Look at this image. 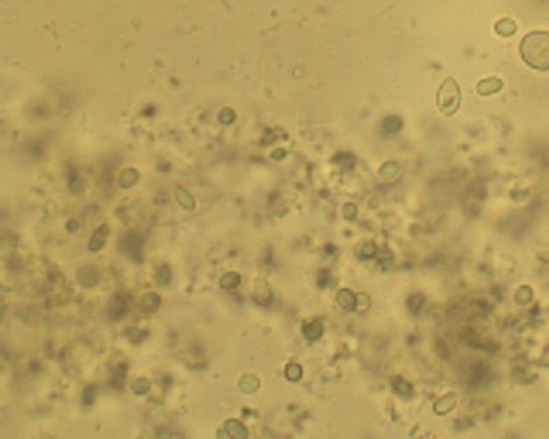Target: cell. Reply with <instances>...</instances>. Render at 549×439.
Here are the masks:
<instances>
[{"instance_id":"cell-1","label":"cell","mask_w":549,"mask_h":439,"mask_svg":"<svg viewBox=\"0 0 549 439\" xmlns=\"http://www.w3.org/2000/svg\"><path fill=\"white\" fill-rule=\"evenodd\" d=\"M519 54L526 65L540 71L549 70V32L535 30L526 34L519 46Z\"/></svg>"},{"instance_id":"cell-2","label":"cell","mask_w":549,"mask_h":439,"mask_svg":"<svg viewBox=\"0 0 549 439\" xmlns=\"http://www.w3.org/2000/svg\"><path fill=\"white\" fill-rule=\"evenodd\" d=\"M461 103V92L459 85L453 79H446L436 92V106L440 112L452 117L459 110Z\"/></svg>"},{"instance_id":"cell-3","label":"cell","mask_w":549,"mask_h":439,"mask_svg":"<svg viewBox=\"0 0 549 439\" xmlns=\"http://www.w3.org/2000/svg\"><path fill=\"white\" fill-rule=\"evenodd\" d=\"M247 430L240 421L228 420L224 424V428L221 432H217V436H226V438H247Z\"/></svg>"},{"instance_id":"cell-4","label":"cell","mask_w":549,"mask_h":439,"mask_svg":"<svg viewBox=\"0 0 549 439\" xmlns=\"http://www.w3.org/2000/svg\"><path fill=\"white\" fill-rule=\"evenodd\" d=\"M76 277L83 287H92L99 281V272L94 267H83L77 271Z\"/></svg>"},{"instance_id":"cell-5","label":"cell","mask_w":549,"mask_h":439,"mask_svg":"<svg viewBox=\"0 0 549 439\" xmlns=\"http://www.w3.org/2000/svg\"><path fill=\"white\" fill-rule=\"evenodd\" d=\"M254 298L260 305H267L271 298H272V291L269 288V285L263 279H257L254 284Z\"/></svg>"},{"instance_id":"cell-6","label":"cell","mask_w":549,"mask_h":439,"mask_svg":"<svg viewBox=\"0 0 549 439\" xmlns=\"http://www.w3.org/2000/svg\"><path fill=\"white\" fill-rule=\"evenodd\" d=\"M457 404V397H456L455 392H449L446 394L442 398H440L438 401L434 404V411H435L436 415H446L456 407Z\"/></svg>"},{"instance_id":"cell-7","label":"cell","mask_w":549,"mask_h":439,"mask_svg":"<svg viewBox=\"0 0 549 439\" xmlns=\"http://www.w3.org/2000/svg\"><path fill=\"white\" fill-rule=\"evenodd\" d=\"M161 297L155 292H147L140 298L139 306L145 313H153L157 309L160 308Z\"/></svg>"},{"instance_id":"cell-8","label":"cell","mask_w":549,"mask_h":439,"mask_svg":"<svg viewBox=\"0 0 549 439\" xmlns=\"http://www.w3.org/2000/svg\"><path fill=\"white\" fill-rule=\"evenodd\" d=\"M127 310V302H125V297L122 295H116L112 301V304L108 306V316L112 317V320H118L120 317L124 316Z\"/></svg>"},{"instance_id":"cell-9","label":"cell","mask_w":549,"mask_h":439,"mask_svg":"<svg viewBox=\"0 0 549 439\" xmlns=\"http://www.w3.org/2000/svg\"><path fill=\"white\" fill-rule=\"evenodd\" d=\"M337 301L345 310L352 312L357 308V297L350 290H341L337 294Z\"/></svg>"},{"instance_id":"cell-10","label":"cell","mask_w":549,"mask_h":439,"mask_svg":"<svg viewBox=\"0 0 549 439\" xmlns=\"http://www.w3.org/2000/svg\"><path fill=\"white\" fill-rule=\"evenodd\" d=\"M502 83L498 79H488L482 80L478 84L477 89H478L479 95H492L496 94L501 88Z\"/></svg>"},{"instance_id":"cell-11","label":"cell","mask_w":549,"mask_h":439,"mask_svg":"<svg viewBox=\"0 0 549 439\" xmlns=\"http://www.w3.org/2000/svg\"><path fill=\"white\" fill-rule=\"evenodd\" d=\"M239 388L244 394H253L260 388V380L254 375H244L239 380Z\"/></svg>"},{"instance_id":"cell-12","label":"cell","mask_w":549,"mask_h":439,"mask_svg":"<svg viewBox=\"0 0 549 439\" xmlns=\"http://www.w3.org/2000/svg\"><path fill=\"white\" fill-rule=\"evenodd\" d=\"M106 238H107V228L103 227V228L98 229L94 234L91 242H89V250L91 251H98L100 248L103 247L104 243H106Z\"/></svg>"},{"instance_id":"cell-13","label":"cell","mask_w":549,"mask_h":439,"mask_svg":"<svg viewBox=\"0 0 549 439\" xmlns=\"http://www.w3.org/2000/svg\"><path fill=\"white\" fill-rule=\"evenodd\" d=\"M496 32L498 34H501L504 38H509L514 33L517 32V24L512 21V19L504 18L501 21H498L496 24Z\"/></svg>"},{"instance_id":"cell-14","label":"cell","mask_w":549,"mask_h":439,"mask_svg":"<svg viewBox=\"0 0 549 439\" xmlns=\"http://www.w3.org/2000/svg\"><path fill=\"white\" fill-rule=\"evenodd\" d=\"M304 335L309 341H317L323 335V325L319 321H312L304 327Z\"/></svg>"},{"instance_id":"cell-15","label":"cell","mask_w":549,"mask_h":439,"mask_svg":"<svg viewBox=\"0 0 549 439\" xmlns=\"http://www.w3.org/2000/svg\"><path fill=\"white\" fill-rule=\"evenodd\" d=\"M240 283V275L238 272H228L220 279V287L224 290H231L238 287Z\"/></svg>"},{"instance_id":"cell-16","label":"cell","mask_w":549,"mask_h":439,"mask_svg":"<svg viewBox=\"0 0 549 439\" xmlns=\"http://www.w3.org/2000/svg\"><path fill=\"white\" fill-rule=\"evenodd\" d=\"M393 388L395 392H398L402 397H409L412 395V386L402 378H395L393 382Z\"/></svg>"},{"instance_id":"cell-17","label":"cell","mask_w":549,"mask_h":439,"mask_svg":"<svg viewBox=\"0 0 549 439\" xmlns=\"http://www.w3.org/2000/svg\"><path fill=\"white\" fill-rule=\"evenodd\" d=\"M284 375H286L287 380L290 382H298L301 378H302V368H301L300 364H296V362H291L284 369Z\"/></svg>"},{"instance_id":"cell-18","label":"cell","mask_w":549,"mask_h":439,"mask_svg":"<svg viewBox=\"0 0 549 439\" xmlns=\"http://www.w3.org/2000/svg\"><path fill=\"white\" fill-rule=\"evenodd\" d=\"M515 299H517V304L519 305H527L533 299V290L527 285H523L519 290L517 291L515 294Z\"/></svg>"},{"instance_id":"cell-19","label":"cell","mask_w":549,"mask_h":439,"mask_svg":"<svg viewBox=\"0 0 549 439\" xmlns=\"http://www.w3.org/2000/svg\"><path fill=\"white\" fill-rule=\"evenodd\" d=\"M132 391L135 392V394H145V392H149V390L151 388V382L149 380V379H145V378H139L136 379L133 383H132Z\"/></svg>"},{"instance_id":"cell-20","label":"cell","mask_w":549,"mask_h":439,"mask_svg":"<svg viewBox=\"0 0 549 439\" xmlns=\"http://www.w3.org/2000/svg\"><path fill=\"white\" fill-rule=\"evenodd\" d=\"M177 199L180 201V203L184 206V207H187V209H193L194 207V201H193V198H191V195L188 194L187 191H184V190H177Z\"/></svg>"},{"instance_id":"cell-21","label":"cell","mask_w":549,"mask_h":439,"mask_svg":"<svg viewBox=\"0 0 549 439\" xmlns=\"http://www.w3.org/2000/svg\"><path fill=\"white\" fill-rule=\"evenodd\" d=\"M423 304H424V297L420 294H416V295H412L411 298H409L408 301V306L409 309L412 310V312H419L420 310V308L423 306Z\"/></svg>"},{"instance_id":"cell-22","label":"cell","mask_w":549,"mask_h":439,"mask_svg":"<svg viewBox=\"0 0 549 439\" xmlns=\"http://www.w3.org/2000/svg\"><path fill=\"white\" fill-rule=\"evenodd\" d=\"M170 279H172V272H170L169 267H161L157 273V280L160 281L161 284H168Z\"/></svg>"},{"instance_id":"cell-23","label":"cell","mask_w":549,"mask_h":439,"mask_svg":"<svg viewBox=\"0 0 549 439\" xmlns=\"http://www.w3.org/2000/svg\"><path fill=\"white\" fill-rule=\"evenodd\" d=\"M135 180H136V173L133 172V170H127V172L122 173L121 178H120V184L124 186V187H128V186H131Z\"/></svg>"}]
</instances>
